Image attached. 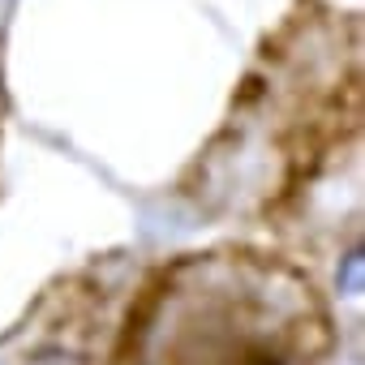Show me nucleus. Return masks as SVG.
Masks as SVG:
<instances>
[{"instance_id":"nucleus-1","label":"nucleus","mask_w":365,"mask_h":365,"mask_svg":"<svg viewBox=\"0 0 365 365\" xmlns=\"http://www.w3.org/2000/svg\"><path fill=\"white\" fill-rule=\"evenodd\" d=\"M339 288H344L348 297H356V292H361V250H352V254L344 258V271H339Z\"/></svg>"}]
</instances>
